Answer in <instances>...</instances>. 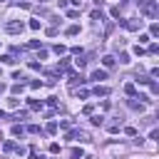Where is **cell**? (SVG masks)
I'll return each mask as SVG.
<instances>
[{"label":"cell","instance_id":"obj_1","mask_svg":"<svg viewBox=\"0 0 159 159\" xmlns=\"http://www.w3.org/2000/svg\"><path fill=\"white\" fill-rule=\"evenodd\" d=\"M137 5H139V12L144 15V17H157V0H137Z\"/></svg>","mask_w":159,"mask_h":159},{"label":"cell","instance_id":"obj_2","mask_svg":"<svg viewBox=\"0 0 159 159\" xmlns=\"http://www.w3.org/2000/svg\"><path fill=\"white\" fill-rule=\"evenodd\" d=\"M25 30V25L20 22V20H10V22H5V32H10V35H17V32H22Z\"/></svg>","mask_w":159,"mask_h":159},{"label":"cell","instance_id":"obj_3","mask_svg":"<svg viewBox=\"0 0 159 159\" xmlns=\"http://www.w3.org/2000/svg\"><path fill=\"white\" fill-rule=\"evenodd\" d=\"M67 139H75V142H89V134L82 132V129H72V132L67 134Z\"/></svg>","mask_w":159,"mask_h":159},{"label":"cell","instance_id":"obj_4","mask_svg":"<svg viewBox=\"0 0 159 159\" xmlns=\"http://www.w3.org/2000/svg\"><path fill=\"white\" fill-rule=\"evenodd\" d=\"M122 25H124L127 30H139V27H142V20H134V17H129V20H122Z\"/></svg>","mask_w":159,"mask_h":159},{"label":"cell","instance_id":"obj_5","mask_svg":"<svg viewBox=\"0 0 159 159\" xmlns=\"http://www.w3.org/2000/svg\"><path fill=\"white\" fill-rule=\"evenodd\" d=\"M119 127H122V117L114 119V122H107V129H109V132H119Z\"/></svg>","mask_w":159,"mask_h":159},{"label":"cell","instance_id":"obj_6","mask_svg":"<svg viewBox=\"0 0 159 159\" xmlns=\"http://www.w3.org/2000/svg\"><path fill=\"white\" fill-rule=\"evenodd\" d=\"M89 80H97V82H99V80H107V72H104V70H94Z\"/></svg>","mask_w":159,"mask_h":159},{"label":"cell","instance_id":"obj_7","mask_svg":"<svg viewBox=\"0 0 159 159\" xmlns=\"http://www.w3.org/2000/svg\"><path fill=\"white\" fill-rule=\"evenodd\" d=\"M127 104H129L132 109H137V112H144V102H137V99H129Z\"/></svg>","mask_w":159,"mask_h":159},{"label":"cell","instance_id":"obj_8","mask_svg":"<svg viewBox=\"0 0 159 159\" xmlns=\"http://www.w3.org/2000/svg\"><path fill=\"white\" fill-rule=\"evenodd\" d=\"M114 62H117V60H114L112 55H104V57H102V65H104V67H114Z\"/></svg>","mask_w":159,"mask_h":159},{"label":"cell","instance_id":"obj_9","mask_svg":"<svg viewBox=\"0 0 159 159\" xmlns=\"http://www.w3.org/2000/svg\"><path fill=\"white\" fill-rule=\"evenodd\" d=\"M124 94H129V97H134V94H137V87H134V82L124 84Z\"/></svg>","mask_w":159,"mask_h":159},{"label":"cell","instance_id":"obj_10","mask_svg":"<svg viewBox=\"0 0 159 159\" xmlns=\"http://www.w3.org/2000/svg\"><path fill=\"white\" fill-rule=\"evenodd\" d=\"M92 92H94L97 97H107V94H109V89H107V87H99V84H97V87H94Z\"/></svg>","mask_w":159,"mask_h":159},{"label":"cell","instance_id":"obj_11","mask_svg":"<svg viewBox=\"0 0 159 159\" xmlns=\"http://www.w3.org/2000/svg\"><path fill=\"white\" fill-rule=\"evenodd\" d=\"M65 32H67L70 37H75V35H80V25H70V27H67Z\"/></svg>","mask_w":159,"mask_h":159},{"label":"cell","instance_id":"obj_12","mask_svg":"<svg viewBox=\"0 0 159 159\" xmlns=\"http://www.w3.org/2000/svg\"><path fill=\"white\" fill-rule=\"evenodd\" d=\"M92 20H94V22H104V15H102L99 10H92Z\"/></svg>","mask_w":159,"mask_h":159},{"label":"cell","instance_id":"obj_13","mask_svg":"<svg viewBox=\"0 0 159 159\" xmlns=\"http://www.w3.org/2000/svg\"><path fill=\"white\" fill-rule=\"evenodd\" d=\"M27 104H30V109H42V102L40 99H30Z\"/></svg>","mask_w":159,"mask_h":159},{"label":"cell","instance_id":"obj_14","mask_svg":"<svg viewBox=\"0 0 159 159\" xmlns=\"http://www.w3.org/2000/svg\"><path fill=\"white\" fill-rule=\"evenodd\" d=\"M45 132H47V134H55V132H57V122H50V124L45 127Z\"/></svg>","mask_w":159,"mask_h":159},{"label":"cell","instance_id":"obj_15","mask_svg":"<svg viewBox=\"0 0 159 159\" xmlns=\"http://www.w3.org/2000/svg\"><path fill=\"white\" fill-rule=\"evenodd\" d=\"M75 94H77L80 99H87V97H89V92H87V89H75Z\"/></svg>","mask_w":159,"mask_h":159},{"label":"cell","instance_id":"obj_16","mask_svg":"<svg viewBox=\"0 0 159 159\" xmlns=\"http://www.w3.org/2000/svg\"><path fill=\"white\" fill-rule=\"evenodd\" d=\"M92 117V124H104V119H102V114H89Z\"/></svg>","mask_w":159,"mask_h":159},{"label":"cell","instance_id":"obj_17","mask_svg":"<svg viewBox=\"0 0 159 159\" xmlns=\"http://www.w3.org/2000/svg\"><path fill=\"white\" fill-rule=\"evenodd\" d=\"M57 127H62V129H70L72 127V119H60V124Z\"/></svg>","mask_w":159,"mask_h":159},{"label":"cell","instance_id":"obj_18","mask_svg":"<svg viewBox=\"0 0 159 159\" xmlns=\"http://www.w3.org/2000/svg\"><path fill=\"white\" fill-rule=\"evenodd\" d=\"M22 132H25V129H22L20 124H12V134H15V137H22Z\"/></svg>","mask_w":159,"mask_h":159},{"label":"cell","instance_id":"obj_19","mask_svg":"<svg viewBox=\"0 0 159 159\" xmlns=\"http://www.w3.org/2000/svg\"><path fill=\"white\" fill-rule=\"evenodd\" d=\"M149 35H152V37H159V25H157V22L152 25V30H149Z\"/></svg>","mask_w":159,"mask_h":159},{"label":"cell","instance_id":"obj_20","mask_svg":"<svg viewBox=\"0 0 159 159\" xmlns=\"http://www.w3.org/2000/svg\"><path fill=\"white\" fill-rule=\"evenodd\" d=\"M27 47H30V50H40V40H30Z\"/></svg>","mask_w":159,"mask_h":159},{"label":"cell","instance_id":"obj_21","mask_svg":"<svg viewBox=\"0 0 159 159\" xmlns=\"http://www.w3.org/2000/svg\"><path fill=\"white\" fill-rule=\"evenodd\" d=\"M119 62H122V65H129V55H127V52H119Z\"/></svg>","mask_w":159,"mask_h":159},{"label":"cell","instance_id":"obj_22","mask_svg":"<svg viewBox=\"0 0 159 159\" xmlns=\"http://www.w3.org/2000/svg\"><path fill=\"white\" fill-rule=\"evenodd\" d=\"M149 89H152V94H157V92H159V84H157L154 80H149Z\"/></svg>","mask_w":159,"mask_h":159},{"label":"cell","instance_id":"obj_23","mask_svg":"<svg viewBox=\"0 0 159 159\" xmlns=\"http://www.w3.org/2000/svg\"><path fill=\"white\" fill-rule=\"evenodd\" d=\"M70 157H72V159H82V149H72Z\"/></svg>","mask_w":159,"mask_h":159},{"label":"cell","instance_id":"obj_24","mask_svg":"<svg viewBox=\"0 0 159 159\" xmlns=\"http://www.w3.org/2000/svg\"><path fill=\"white\" fill-rule=\"evenodd\" d=\"M67 17H70V20H75V17H80V10H67Z\"/></svg>","mask_w":159,"mask_h":159},{"label":"cell","instance_id":"obj_25","mask_svg":"<svg viewBox=\"0 0 159 159\" xmlns=\"http://www.w3.org/2000/svg\"><path fill=\"white\" fill-rule=\"evenodd\" d=\"M55 52H57V55H65L67 47H65V45H55Z\"/></svg>","mask_w":159,"mask_h":159},{"label":"cell","instance_id":"obj_26","mask_svg":"<svg viewBox=\"0 0 159 159\" xmlns=\"http://www.w3.org/2000/svg\"><path fill=\"white\" fill-rule=\"evenodd\" d=\"M157 52H159V45L152 42V45H149V55H157Z\"/></svg>","mask_w":159,"mask_h":159},{"label":"cell","instance_id":"obj_27","mask_svg":"<svg viewBox=\"0 0 159 159\" xmlns=\"http://www.w3.org/2000/svg\"><path fill=\"white\" fill-rule=\"evenodd\" d=\"M0 60H2L5 65H12V62H15V57H12V55H5V57H0Z\"/></svg>","mask_w":159,"mask_h":159},{"label":"cell","instance_id":"obj_28","mask_svg":"<svg viewBox=\"0 0 159 159\" xmlns=\"http://www.w3.org/2000/svg\"><path fill=\"white\" fill-rule=\"evenodd\" d=\"M137 82H139V84H149V77H147V75H139Z\"/></svg>","mask_w":159,"mask_h":159},{"label":"cell","instance_id":"obj_29","mask_svg":"<svg viewBox=\"0 0 159 159\" xmlns=\"http://www.w3.org/2000/svg\"><path fill=\"white\" fill-rule=\"evenodd\" d=\"M82 112H84V114H94V107H92V104H84Z\"/></svg>","mask_w":159,"mask_h":159},{"label":"cell","instance_id":"obj_30","mask_svg":"<svg viewBox=\"0 0 159 159\" xmlns=\"http://www.w3.org/2000/svg\"><path fill=\"white\" fill-rule=\"evenodd\" d=\"M27 132H30V134H40V127H37V124H30Z\"/></svg>","mask_w":159,"mask_h":159},{"label":"cell","instance_id":"obj_31","mask_svg":"<svg viewBox=\"0 0 159 159\" xmlns=\"http://www.w3.org/2000/svg\"><path fill=\"white\" fill-rule=\"evenodd\" d=\"M27 67H30V70H40V62H35V60H30V62H27Z\"/></svg>","mask_w":159,"mask_h":159},{"label":"cell","instance_id":"obj_32","mask_svg":"<svg viewBox=\"0 0 159 159\" xmlns=\"http://www.w3.org/2000/svg\"><path fill=\"white\" fill-rule=\"evenodd\" d=\"M30 87H32V89H40V87H42V82H40V80H32V82H30Z\"/></svg>","mask_w":159,"mask_h":159},{"label":"cell","instance_id":"obj_33","mask_svg":"<svg viewBox=\"0 0 159 159\" xmlns=\"http://www.w3.org/2000/svg\"><path fill=\"white\" fill-rule=\"evenodd\" d=\"M20 92H22V84H20V82H17V84H12V94H20Z\"/></svg>","mask_w":159,"mask_h":159},{"label":"cell","instance_id":"obj_34","mask_svg":"<svg viewBox=\"0 0 159 159\" xmlns=\"http://www.w3.org/2000/svg\"><path fill=\"white\" fill-rule=\"evenodd\" d=\"M124 134H129V137H137V129H134V127H127V129H124Z\"/></svg>","mask_w":159,"mask_h":159},{"label":"cell","instance_id":"obj_35","mask_svg":"<svg viewBox=\"0 0 159 159\" xmlns=\"http://www.w3.org/2000/svg\"><path fill=\"white\" fill-rule=\"evenodd\" d=\"M2 149H5V152H12V149H15V144H12V142H5V144H2Z\"/></svg>","mask_w":159,"mask_h":159},{"label":"cell","instance_id":"obj_36","mask_svg":"<svg viewBox=\"0 0 159 159\" xmlns=\"http://www.w3.org/2000/svg\"><path fill=\"white\" fill-rule=\"evenodd\" d=\"M50 152H52V154H57V152H60V144H57V142H52V144H50Z\"/></svg>","mask_w":159,"mask_h":159},{"label":"cell","instance_id":"obj_37","mask_svg":"<svg viewBox=\"0 0 159 159\" xmlns=\"http://www.w3.org/2000/svg\"><path fill=\"white\" fill-rule=\"evenodd\" d=\"M30 27L32 30H40V20H30Z\"/></svg>","mask_w":159,"mask_h":159},{"label":"cell","instance_id":"obj_38","mask_svg":"<svg viewBox=\"0 0 159 159\" xmlns=\"http://www.w3.org/2000/svg\"><path fill=\"white\" fill-rule=\"evenodd\" d=\"M57 35V27H47V37H55Z\"/></svg>","mask_w":159,"mask_h":159},{"label":"cell","instance_id":"obj_39","mask_svg":"<svg viewBox=\"0 0 159 159\" xmlns=\"http://www.w3.org/2000/svg\"><path fill=\"white\" fill-rule=\"evenodd\" d=\"M134 52H137V55H139V57H142V55H144V52H147V50H144V47H142V45H137V47H134Z\"/></svg>","mask_w":159,"mask_h":159},{"label":"cell","instance_id":"obj_40","mask_svg":"<svg viewBox=\"0 0 159 159\" xmlns=\"http://www.w3.org/2000/svg\"><path fill=\"white\" fill-rule=\"evenodd\" d=\"M30 159H42V157H40V154H37V152L32 149V154H30Z\"/></svg>","mask_w":159,"mask_h":159},{"label":"cell","instance_id":"obj_41","mask_svg":"<svg viewBox=\"0 0 159 159\" xmlns=\"http://www.w3.org/2000/svg\"><path fill=\"white\" fill-rule=\"evenodd\" d=\"M2 117H5V112H2V109H0V119H2Z\"/></svg>","mask_w":159,"mask_h":159},{"label":"cell","instance_id":"obj_42","mask_svg":"<svg viewBox=\"0 0 159 159\" xmlns=\"http://www.w3.org/2000/svg\"><path fill=\"white\" fill-rule=\"evenodd\" d=\"M0 89H2V84H0Z\"/></svg>","mask_w":159,"mask_h":159},{"label":"cell","instance_id":"obj_43","mask_svg":"<svg viewBox=\"0 0 159 159\" xmlns=\"http://www.w3.org/2000/svg\"><path fill=\"white\" fill-rule=\"evenodd\" d=\"M15 2H20V0H15Z\"/></svg>","mask_w":159,"mask_h":159},{"label":"cell","instance_id":"obj_44","mask_svg":"<svg viewBox=\"0 0 159 159\" xmlns=\"http://www.w3.org/2000/svg\"><path fill=\"white\" fill-rule=\"evenodd\" d=\"M0 2H2V0H0Z\"/></svg>","mask_w":159,"mask_h":159}]
</instances>
